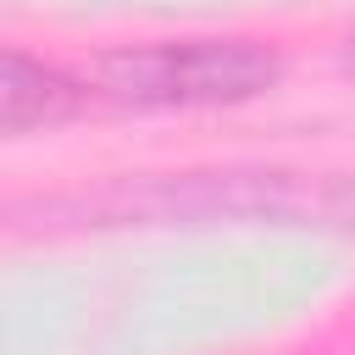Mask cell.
<instances>
[{"label": "cell", "instance_id": "6da1fadb", "mask_svg": "<svg viewBox=\"0 0 355 355\" xmlns=\"http://www.w3.org/2000/svg\"><path fill=\"white\" fill-rule=\"evenodd\" d=\"M22 227H178V222H277V227H355V172H166L116 178L78 194L6 205Z\"/></svg>", "mask_w": 355, "mask_h": 355}, {"label": "cell", "instance_id": "7a4b0ae2", "mask_svg": "<svg viewBox=\"0 0 355 355\" xmlns=\"http://www.w3.org/2000/svg\"><path fill=\"white\" fill-rule=\"evenodd\" d=\"M283 61L261 39H155L122 44L89 67L100 100L128 111H200L244 105L277 83Z\"/></svg>", "mask_w": 355, "mask_h": 355}, {"label": "cell", "instance_id": "3957f363", "mask_svg": "<svg viewBox=\"0 0 355 355\" xmlns=\"http://www.w3.org/2000/svg\"><path fill=\"white\" fill-rule=\"evenodd\" d=\"M78 105H83V89L67 72H55V67H44V61L0 44V133L55 128Z\"/></svg>", "mask_w": 355, "mask_h": 355}, {"label": "cell", "instance_id": "277c9868", "mask_svg": "<svg viewBox=\"0 0 355 355\" xmlns=\"http://www.w3.org/2000/svg\"><path fill=\"white\" fill-rule=\"evenodd\" d=\"M338 61H344V72H355V33L344 39V50H338Z\"/></svg>", "mask_w": 355, "mask_h": 355}]
</instances>
